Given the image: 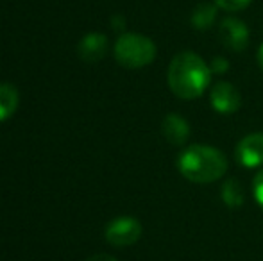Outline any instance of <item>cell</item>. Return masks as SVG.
I'll return each mask as SVG.
<instances>
[{
	"instance_id": "cell-5",
	"label": "cell",
	"mask_w": 263,
	"mask_h": 261,
	"mask_svg": "<svg viewBox=\"0 0 263 261\" xmlns=\"http://www.w3.org/2000/svg\"><path fill=\"white\" fill-rule=\"evenodd\" d=\"M218 38H220L222 45L228 50L233 52H242L249 43V29L238 18L228 16L220 22V29H218Z\"/></svg>"
},
{
	"instance_id": "cell-13",
	"label": "cell",
	"mask_w": 263,
	"mask_h": 261,
	"mask_svg": "<svg viewBox=\"0 0 263 261\" xmlns=\"http://www.w3.org/2000/svg\"><path fill=\"white\" fill-rule=\"evenodd\" d=\"M215 6L220 7L224 11H229V13H235V11H242L249 6L253 0H213Z\"/></svg>"
},
{
	"instance_id": "cell-12",
	"label": "cell",
	"mask_w": 263,
	"mask_h": 261,
	"mask_svg": "<svg viewBox=\"0 0 263 261\" xmlns=\"http://www.w3.org/2000/svg\"><path fill=\"white\" fill-rule=\"evenodd\" d=\"M220 195L228 208H240L243 204V188L236 179H229L228 183H224Z\"/></svg>"
},
{
	"instance_id": "cell-9",
	"label": "cell",
	"mask_w": 263,
	"mask_h": 261,
	"mask_svg": "<svg viewBox=\"0 0 263 261\" xmlns=\"http://www.w3.org/2000/svg\"><path fill=\"white\" fill-rule=\"evenodd\" d=\"M107 50V38L104 34H99V32H91V34L84 36L79 42L77 47V54L83 61L88 63H93V61H101L104 57Z\"/></svg>"
},
{
	"instance_id": "cell-3",
	"label": "cell",
	"mask_w": 263,
	"mask_h": 261,
	"mask_svg": "<svg viewBox=\"0 0 263 261\" xmlns=\"http://www.w3.org/2000/svg\"><path fill=\"white\" fill-rule=\"evenodd\" d=\"M115 57L125 68H143L156 59V45L147 36L125 32L115 43Z\"/></svg>"
},
{
	"instance_id": "cell-8",
	"label": "cell",
	"mask_w": 263,
	"mask_h": 261,
	"mask_svg": "<svg viewBox=\"0 0 263 261\" xmlns=\"http://www.w3.org/2000/svg\"><path fill=\"white\" fill-rule=\"evenodd\" d=\"M161 132L166 142L172 145H184L190 138V124L177 113H170L163 118Z\"/></svg>"
},
{
	"instance_id": "cell-15",
	"label": "cell",
	"mask_w": 263,
	"mask_h": 261,
	"mask_svg": "<svg viewBox=\"0 0 263 261\" xmlns=\"http://www.w3.org/2000/svg\"><path fill=\"white\" fill-rule=\"evenodd\" d=\"M210 68H211V73H224V72H228L229 63L224 57H215L213 63L210 65Z\"/></svg>"
},
{
	"instance_id": "cell-14",
	"label": "cell",
	"mask_w": 263,
	"mask_h": 261,
	"mask_svg": "<svg viewBox=\"0 0 263 261\" xmlns=\"http://www.w3.org/2000/svg\"><path fill=\"white\" fill-rule=\"evenodd\" d=\"M253 192H254V198H256L258 206L263 209V170H260L256 174L253 181Z\"/></svg>"
},
{
	"instance_id": "cell-6",
	"label": "cell",
	"mask_w": 263,
	"mask_h": 261,
	"mask_svg": "<svg viewBox=\"0 0 263 261\" xmlns=\"http://www.w3.org/2000/svg\"><path fill=\"white\" fill-rule=\"evenodd\" d=\"M235 157L242 167L258 168L263 165V132L247 134L238 142L235 149Z\"/></svg>"
},
{
	"instance_id": "cell-17",
	"label": "cell",
	"mask_w": 263,
	"mask_h": 261,
	"mask_svg": "<svg viewBox=\"0 0 263 261\" xmlns=\"http://www.w3.org/2000/svg\"><path fill=\"white\" fill-rule=\"evenodd\" d=\"M258 65H260V68L263 70V43L260 49H258Z\"/></svg>"
},
{
	"instance_id": "cell-11",
	"label": "cell",
	"mask_w": 263,
	"mask_h": 261,
	"mask_svg": "<svg viewBox=\"0 0 263 261\" xmlns=\"http://www.w3.org/2000/svg\"><path fill=\"white\" fill-rule=\"evenodd\" d=\"M215 16H217V6L213 4H199L197 7L192 13V24H194L195 29L202 31V29H208L211 24L215 22Z\"/></svg>"
},
{
	"instance_id": "cell-10",
	"label": "cell",
	"mask_w": 263,
	"mask_h": 261,
	"mask_svg": "<svg viewBox=\"0 0 263 261\" xmlns=\"http://www.w3.org/2000/svg\"><path fill=\"white\" fill-rule=\"evenodd\" d=\"M18 108V91L13 84H0V122L14 115Z\"/></svg>"
},
{
	"instance_id": "cell-4",
	"label": "cell",
	"mask_w": 263,
	"mask_h": 261,
	"mask_svg": "<svg viewBox=\"0 0 263 261\" xmlns=\"http://www.w3.org/2000/svg\"><path fill=\"white\" fill-rule=\"evenodd\" d=\"M142 236V224L135 216H118L106 227V240L115 247H129Z\"/></svg>"
},
{
	"instance_id": "cell-1",
	"label": "cell",
	"mask_w": 263,
	"mask_h": 261,
	"mask_svg": "<svg viewBox=\"0 0 263 261\" xmlns=\"http://www.w3.org/2000/svg\"><path fill=\"white\" fill-rule=\"evenodd\" d=\"M168 86L176 97L184 101L199 98L210 86L211 68L195 52H181L174 56L168 66Z\"/></svg>"
},
{
	"instance_id": "cell-16",
	"label": "cell",
	"mask_w": 263,
	"mask_h": 261,
	"mask_svg": "<svg viewBox=\"0 0 263 261\" xmlns=\"http://www.w3.org/2000/svg\"><path fill=\"white\" fill-rule=\"evenodd\" d=\"M88 261H117V259L111 258V256H107V254H97V256H93V258H90Z\"/></svg>"
},
{
	"instance_id": "cell-7",
	"label": "cell",
	"mask_w": 263,
	"mask_h": 261,
	"mask_svg": "<svg viewBox=\"0 0 263 261\" xmlns=\"http://www.w3.org/2000/svg\"><path fill=\"white\" fill-rule=\"evenodd\" d=\"M210 101L213 109L220 115H231V113L238 111L240 104H242L240 91L231 83H226V81H220L211 88Z\"/></svg>"
},
{
	"instance_id": "cell-2",
	"label": "cell",
	"mask_w": 263,
	"mask_h": 261,
	"mask_svg": "<svg viewBox=\"0 0 263 261\" xmlns=\"http://www.w3.org/2000/svg\"><path fill=\"white\" fill-rule=\"evenodd\" d=\"M181 175L192 183L206 185L218 181L228 172V157L210 145H190L177 159Z\"/></svg>"
}]
</instances>
